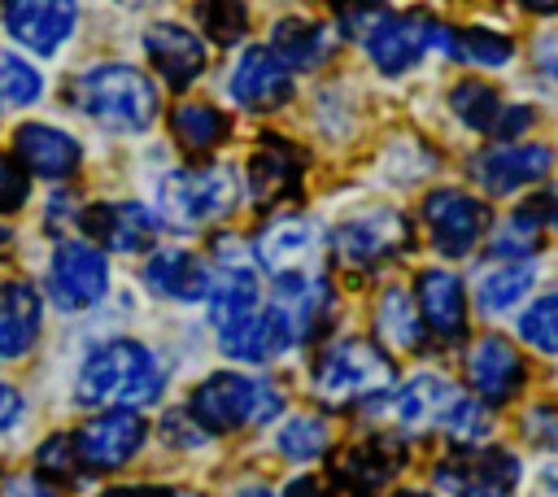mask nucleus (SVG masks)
Here are the masks:
<instances>
[{
	"mask_svg": "<svg viewBox=\"0 0 558 497\" xmlns=\"http://www.w3.org/2000/svg\"><path fill=\"white\" fill-rule=\"evenodd\" d=\"M166 388V375H161V362L148 344L140 340H105L96 344L83 366H78V379H74V397L83 405H100V410H140V405H153Z\"/></svg>",
	"mask_w": 558,
	"mask_h": 497,
	"instance_id": "nucleus-1",
	"label": "nucleus"
},
{
	"mask_svg": "<svg viewBox=\"0 0 558 497\" xmlns=\"http://www.w3.org/2000/svg\"><path fill=\"white\" fill-rule=\"evenodd\" d=\"M70 105L113 135H140L157 118V83L126 61H100L70 78Z\"/></svg>",
	"mask_w": 558,
	"mask_h": 497,
	"instance_id": "nucleus-2",
	"label": "nucleus"
},
{
	"mask_svg": "<svg viewBox=\"0 0 558 497\" xmlns=\"http://www.w3.org/2000/svg\"><path fill=\"white\" fill-rule=\"evenodd\" d=\"M283 410V392L262 379V375H244V371H214L205 375L192 397H187V414L209 432V436H227V432H244V427H262Z\"/></svg>",
	"mask_w": 558,
	"mask_h": 497,
	"instance_id": "nucleus-3",
	"label": "nucleus"
},
{
	"mask_svg": "<svg viewBox=\"0 0 558 497\" xmlns=\"http://www.w3.org/2000/svg\"><path fill=\"white\" fill-rule=\"evenodd\" d=\"M310 388L323 405H362L392 388V362L384 344L344 336L318 349L310 366Z\"/></svg>",
	"mask_w": 558,
	"mask_h": 497,
	"instance_id": "nucleus-4",
	"label": "nucleus"
},
{
	"mask_svg": "<svg viewBox=\"0 0 558 497\" xmlns=\"http://www.w3.org/2000/svg\"><path fill=\"white\" fill-rule=\"evenodd\" d=\"M240 174L231 166H183L170 170L157 187V214L161 222L179 231H201L218 218H227L240 205Z\"/></svg>",
	"mask_w": 558,
	"mask_h": 497,
	"instance_id": "nucleus-5",
	"label": "nucleus"
},
{
	"mask_svg": "<svg viewBox=\"0 0 558 497\" xmlns=\"http://www.w3.org/2000/svg\"><path fill=\"white\" fill-rule=\"evenodd\" d=\"M519 475V458L501 445H458L432 471L436 488L449 497H514Z\"/></svg>",
	"mask_w": 558,
	"mask_h": 497,
	"instance_id": "nucleus-6",
	"label": "nucleus"
},
{
	"mask_svg": "<svg viewBox=\"0 0 558 497\" xmlns=\"http://www.w3.org/2000/svg\"><path fill=\"white\" fill-rule=\"evenodd\" d=\"M427 52L453 57V31L440 26V22H432L427 13H388L375 26V35L366 39V57L388 78L410 74Z\"/></svg>",
	"mask_w": 558,
	"mask_h": 497,
	"instance_id": "nucleus-7",
	"label": "nucleus"
},
{
	"mask_svg": "<svg viewBox=\"0 0 558 497\" xmlns=\"http://www.w3.org/2000/svg\"><path fill=\"white\" fill-rule=\"evenodd\" d=\"M418 218H423V231H427V244L440 253V257H466L480 248L484 231H488V205L466 192V187H436L423 196L418 205Z\"/></svg>",
	"mask_w": 558,
	"mask_h": 497,
	"instance_id": "nucleus-8",
	"label": "nucleus"
},
{
	"mask_svg": "<svg viewBox=\"0 0 558 497\" xmlns=\"http://www.w3.org/2000/svg\"><path fill=\"white\" fill-rule=\"evenodd\" d=\"M323 227L305 214H279L270 218L253 240V262L270 279H296V275H323Z\"/></svg>",
	"mask_w": 558,
	"mask_h": 497,
	"instance_id": "nucleus-9",
	"label": "nucleus"
},
{
	"mask_svg": "<svg viewBox=\"0 0 558 497\" xmlns=\"http://www.w3.org/2000/svg\"><path fill=\"white\" fill-rule=\"evenodd\" d=\"M336 253L344 266L353 270H375L379 262L405 253L410 244V222L392 209V205H366V209H353L340 218L336 235H331Z\"/></svg>",
	"mask_w": 558,
	"mask_h": 497,
	"instance_id": "nucleus-10",
	"label": "nucleus"
},
{
	"mask_svg": "<svg viewBox=\"0 0 558 497\" xmlns=\"http://www.w3.org/2000/svg\"><path fill=\"white\" fill-rule=\"evenodd\" d=\"M109 292V257L92 240H61L48 262V296L61 314H83Z\"/></svg>",
	"mask_w": 558,
	"mask_h": 497,
	"instance_id": "nucleus-11",
	"label": "nucleus"
},
{
	"mask_svg": "<svg viewBox=\"0 0 558 497\" xmlns=\"http://www.w3.org/2000/svg\"><path fill=\"white\" fill-rule=\"evenodd\" d=\"M144 436L148 423L140 410H105L74 432V449L87 471H118L144 449Z\"/></svg>",
	"mask_w": 558,
	"mask_h": 497,
	"instance_id": "nucleus-12",
	"label": "nucleus"
},
{
	"mask_svg": "<svg viewBox=\"0 0 558 497\" xmlns=\"http://www.w3.org/2000/svg\"><path fill=\"white\" fill-rule=\"evenodd\" d=\"M292 87H296V78H292V70L279 61V52H275L270 44L244 48V52L235 57L231 74H227L231 100H235L240 109H248V113H266V109L288 105V100H292Z\"/></svg>",
	"mask_w": 558,
	"mask_h": 497,
	"instance_id": "nucleus-13",
	"label": "nucleus"
},
{
	"mask_svg": "<svg viewBox=\"0 0 558 497\" xmlns=\"http://www.w3.org/2000/svg\"><path fill=\"white\" fill-rule=\"evenodd\" d=\"M0 22L13 44L52 57L78 26V0H4Z\"/></svg>",
	"mask_w": 558,
	"mask_h": 497,
	"instance_id": "nucleus-14",
	"label": "nucleus"
},
{
	"mask_svg": "<svg viewBox=\"0 0 558 497\" xmlns=\"http://www.w3.org/2000/svg\"><path fill=\"white\" fill-rule=\"evenodd\" d=\"M554 170V148L549 144H497V148H484L471 157V179L480 183L484 196H506V192H519L536 179H545Z\"/></svg>",
	"mask_w": 558,
	"mask_h": 497,
	"instance_id": "nucleus-15",
	"label": "nucleus"
},
{
	"mask_svg": "<svg viewBox=\"0 0 558 497\" xmlns=\"http://www.w3.org/2000/svg\"><path fill=\"white\" fill-rule=\"evenodd\" d=\"M466 384H471V392L484 405H506L527 384V362H523V353L506 336L488 331L466 353Z\"/></svg>",
	"mask_w": 558,
	"mask_h": 497,
	"instance_id": "nucleus-16",
	"label": "nucleus"
},
{
	"mask_svg": "<svg viewBox=\"0 0 558 497\" xmlns=\"http://www.w3.org/2000/svg\"><path fill=\"white\" fill-rule=\"evenodd\" d=\"M78 222H83V231L92 240H100L113 253H140L157 235V214L148 205H140V201H100V205H87L78 214Z\"/></svg>",
	"mask_w": 558,
	"mask_h": 497,
	"instance_id": "nucleus-17",
	"label": "nucleus"
},
{
	"mask_svg": "<svg viewBox=\"0 0 558 497\" xmlns=\"http://www.w3.org/2000/svg\"><path fill=\"white\" fill-rule=\"evenodd\" d=\"M13 157L22 161L26 174L39 179H70L83 166V144L48 122H26L13 131Z\"/></svg>",
	"mask_w": 558,
	"mask_h": 497,
	"instance_id": "nucleus-18",
	"label": "nucleus"
},
{
	"mask_svg": "<svg viewBox=\"0 0 558 497\" xmlns=\"http://www.w3.org/2000/svg\"><path fill=\"white\" fill-rule=\"evenodd\" d=\"M414 305H418L423 327L436 340H458L466 331V288H462V279L453 270H445V266L418 270V279H414Z\"/></svg>",
	"mask_w": 558,
	"mask_h": 497,
	"instance_id": "nucleus-19",
	"label": "nucleus"
},
{
	"mask_svg": "<svg viewBox=\"0 0 558 497\" xmlns=\"http://www.w3.org/2000/svg\"><path fill=\"white\" fill-rule=\"evenodd\" d=\"M144 52L170 87H187L205 74V39L179 22H153L144 31Z\"/></svg>",
	"mask_w": 558,
	"mask_h": 497,
	"instance_id": "nucleus-20",
	"label": "nucleus"
},
{
	"mask_svg": "<svg viewBox=\"0 0 558 497\" xmlns=\"http://www.w3.org/2000/svg\"><path fill=\"white\" fill-rule=\"evenodd\" d=\"M144 283L166 301H205L214 283V262L192 248H157L144 262Z\"/></svg>",
	"mask_w": 558,
	"mask_h": 497,
	"instance_id": "nucleus-21",
	"label": "nucleus"
},
{
	"mask_svg": "<svg viewBox=\"0 0 558 497\" xmlns=\"http://www.w3.org/2000/svg\"><path fill=\"white\" fill-rule=\"evenodd\" d=\"M405 462V449L388 436H375V440H362V445H349L340 458H336V484L349 493V497H371L375 488H384Z\"/></svg>",
	"mask_w": 558,
	"mask_h": 497,
	"instance_id": "nucleus-22",
	"label": "nucleus"
},
{
	"mask_svg": "<svg viewBox=\"0 0 558 497\" xmlns=\"http://www.w3.org/2000/svg\"><path fill=\"white\" fill-rule=\"evenodd\" d=\"M44 301L26 279L0 283V357H22L39 340Z\"/></svg>",
	"mask_w": 558,
	"mask_h": 497,
	"instance_id": "nucleus-23",
	"label": "nucleus"
},
{
	"mask_svg": "<svg viewBox=\"0 0 558 497\" xmlns=\"http://www.w3.org/2000/svg\"><path fill=\"white\" fill-rule=\"evenodd\" d=\"M244 179H248V196H253L262 209L275 205V201H288V196L296 192V179H301V153H296L288 140H266V144L253 153Z\"/></svg>",
	"mask_w": 558,
	"mask_h": 497,
	"instance_id": "nucleus-24",
	"label": "nucleus"
},
{
	"mask_svg": "<svg viewBox=\"0 0 558 497\" xmlns=\"http://www.w3.org/2000/svg\"><path fill=\"white\" fill-rule=\"evenodd\" d=\"M458 401V388L440 375H414L397 388L392 397V419L405 427V432H440V419L449 414V405Z\"/></svg>",
	"mask_w": 558,
	"mask_h": 497,
	"instance_id": "nucleus-25",
	"label": "nucleus"
},
{
	"mask_svg": "<svg viewBox=\"0 0 558 497\" xmlns=\"http://www.w3.org/2000/svg\"><path fill=\"white\" fill-rule=\"evenodd\" d=\"M270 48L279 52V61L296 74V70H318L331 57V31L314 17H279L270 26Z\"/></svg>",
	"mask_w": 558,
	"mask_h": 497,
	"instance_id": "nucleus-26",
	"label": "nucleus"
},
{
	"mask_svg": "<svg viewBox=\"0 0 558 497\" xmlns=\"http://www.w3.org/2000/svg\"><path fill=\"white\" fill-rule=\"evenodd\" d=\"M170 135L187 148V153H209L231 135V122L218 105L209 100H179L170 109Z\"/></svg>",
	"mask_w": 558,
	"mask_h": 497,
	"instance_id": "nucleus-27",
	"label": "nucleus"
},
{
	"mask_svg": "<svg viewBox=\"0 0 558 497\" xmlns=\"http://www.w3.org/2000/svg\"><path fill=\"white\" fill-rule=\"evenodd\" d=\"M375 331H379V344H388V349H418L427 327H423L410 292L384 288L375 301Z\"/></svg>",
	"mask_w": 558,
	"mask_h": 497,
	"instance_id": "nucleus-28",
	"label": "nucleus"
},
{
	"mask_svg": "<svg viewBox=\"0 0 558 497\" xmlns=\"http://www.w3.org/2000/svg\"><path fill=\"white\" fill-rule=\"evenodd\" d=\"M532 283H536V266L532 262H501V266H493V270L480 275L475 305L484 314H506V310H514L532 292Z\"/></svg>",
	"mask_w": 558,
	"mask_h": 497,
	"instance_id": "nucleus-29",
	"label": "nucleus"
},
{
	"mask_svg": "<svg viewBox=\"0 0 558 497\" xmlns=\"http://www.w3.org/2000/svg\"><path fill=\"white\" fill-rule=\"evenodd\" d=\"M501 105H506V100H501L484 78H458V83L449 87V109H453V118H458L462 126L480 131V135H488V131L497 126Z\"/></svg>",
	"mask_w": 558,
	"mask_h": 497,
	"instance_id": "nucleus-30",
	"label": "nucleus"
},
{
	"mask_svg": "<svg viewBox=\"0 0 558 497\" xmlns=\"http://www.w3.org/2000/svg\"><path fill=\"white\" fill-rule=\"evenodd\" d=\"M331 445V432L323 423V414H292L279 432H275V449L288 458V462H314L323 458Z\"/></svg>",
	"mask_w": 558,
	"mask_h": 497,
	"instance_id": "nucleus-31",
	"label": "nucleus"
},
{
	"mask_svg": "<svg viewBox=\"0 0 558 497\" xmlns=\"http://www.w3.org/2000/svg\"><path fill=\"white\" fill-rule=\"evenodd\" d=\"M453 57L466 65H484V70H501L514 57V39L488 26H462L453 31Z\"/></svg>",
	"mask_w": 558,
	"mask_h": 497,
	"instance_id": "nucleus-32",
	"label": "nucleus"
},
{
	"mask_svg": "<svg viewBox=\"0 0 558 497\" xmlns=\"http://www.w3.org/2000/svg\"><path fill=\"white\" fill-rule=\"evenodd\" d=\"M519 340L536 353L558 357V292H541L536 301H527V310L519 314Z\"/></svg>",
	"mask_w": 558,
	"mask_h": 497,
	"instance_id": "nucleus-33",
	"label": "nucleus"
},
{
	"mask_svg": "<svg viewBox=\"0 0 558 497\" xmlns=\"http://www.w3.org/2000/svg\"><path fill=\"white\" fill-rule=\"evenodd\" d=\"M196 22L214 44H235L248 31L244 0H196Z\"/></svg>",
	"mask_w": 558,
	"mask_h": 497,
	"instance_id": "nucleus-34",
	"label": "nucleus"
},
{
	"mask_svg": "<svg viewBox=\"0 0 558 497\" xmlns=\"http://www.w3.org/2000/svg\"><path fill=\"white\" fill-rule=\"evenodd\" d=\"M44 92V78L31 61H22L17 52H0V105H13V109H26L35 105Z\"/></svg>",
	"mask_w": 558,
	"mask_h": 497,
	"instance_id": "nucleus-35",
	"label": "nucleus"
},
{
	"mask_svg": "<svg viewBox=\"0 0 558 497\" xmlns=\"http://www.w3.org/2000/svg\"><path fill=\"white\" fill-rule=\"evenodd\" d=\"M440 432L453 440V445H480L488 436V405L480 397H466L458 392V401L449 405V414L440 419Z\"/></svg>",
	"mask_w": 558,
	"mask_h": 497,
	"instance_id": "nucleus-36",
	"label": "nucleus"
},
{
	"mask_svg": "<svg viewBox=\"0 0 558 497\" xmlns=\"http://www.w3.org/2000/svg\"><path fill=\"white\" fill-rule=\"evenodd\" d=\"M331 13H336V26H340V35L344 39H357V44H366L371 35H375V26L392 13L384 0H336L331 4Z\"/></svg>",
	"mask_w": 558,
	"mask_h": 497,
	"instance_id": "nucleus-37",
	"label": "nucleus"
},
{
	"mask_svg": "<svg viewBox=\"0 0 558 497\" xmlns=\"http://www.w3.org/2000/svg\"><path fill=\"white\" fill-rule=\"evenodd\" d=\"M35 462H39V475H70V471L83 466L78 462V449H74V436H48L39 445Z\"/></svg>",
	"mask_w": 558,
	"mask_h": 497,
	"instance_id": "nucleus-38",
	"label": "nucleus"
},
{
	"mask_svg": "<svg viewBox=\"0 0 558 497\" xmlns=\"http://www.w3.org/2000/svg\"><path fill=\"white\" fill-rule=\"evenodd\" d=\"M26 192H31V183H26L22 161L0 153V214H17L26 205Z\"/></svg>",
	"mask_w": 558,
	"mask_h": 497,
	"instance_id": "nucleus-39",
	"label": "nucleus"
},
{
	"mask_svg": "<svg viewBox=\"0 0 558 497\" xmlns=\"http://www.w3.org/2000/svg\"><path fill=\"white\" fill-rule=\"evenodd\" d=\"M532 126V109L527 105H501V113H497V126H493V135H501L506 144H514L523 131Z\"/></svg>",
	"mask_w": 558,
	"mask_h": 497,
	"instance_id": "nucleus-40",
	"label": "nucleus"
},
{
	"mask_svg": "<svg viewBox=\"0 0 558 497\" xmlns=\"http://www.w3.org/2000/svg\"><path fill=\"white\" fill-rule=\"evenodd\" d=\"M0 497H57V488L48 484V475H9L0 484Z\"/></svg>",
	"mask_w": 558,
	"mask_h": 497,
	"instance_id": "nucleus-41",
	"label": "nucleus"
},
{
	"mask_svg": "<svg viewBox=\"0 0 558 497\" xmlns=\"http://www.w3.org/2000/svg\"><path fill=\"white\" fill-rule=\"evenodd\" d=\"M17 419H22V397L0 379V432H9Z\"/></svg>",
	"mask_w": 558,
	"mask_h": 497,
	"instance_id": "nucleus-42",
	"label": "nucleus"
},
{
	"mask_svg": "<svg viewBox=\"0 0 558 497\" xmlns=\"http://www.w3.org/2000/svg\"><path fill=\"white\" fill-rule=\"evenodd\" d=\"M283 497H331V488L323 480H314V475H301V480H292L283 488Z\"/></svg>",
	"mask_w": 558,
	"mask_h": 497,
	"instance_id": "nucleus-43",
	"label": "nucleus"
},
{
	"mask_svg": "<svg viewBox=\"0 0 558 497\" xmlns=\"http://www.w3.org/2000/svg\"><path fill=\"white\" fill-rule=\"evenodd\" d=\"M536 65L558 83V35H549V39H541V52H536Z\"/></svg>",
	"mask_w": 558,
	"mask_h": 497,
	"instance_id": "nucleus-44",
	"label": "nucleus"
},
{
	"mask_svg": "<svg viewBox=\"0 0 558 497\" xmlns=\"http://www.w3.org/2000/svg\"><path fill=\"white\" fill-rule=\"evenodd\" d=\"M105 497H174V493L157 488V484H126V488H109Z\"/></svg>",
	"mask_w": 558,
	"mask_h": 497,
	"instance_id": "nucleus-45",
	"label": "nucleus"
},
{
	"mask_svg": "<svg viewBox=\"0 0 558 497\" xmlns=\"http://www.w3.org/2000/svg\"><path fill=\"white\" fill-rule=\"evenodd\" d=\"M519 9H527V13H541V17H549V13H558V0H514Z\"/></svg>",
	"mask_w": 558,
	"mask_h": 497,
	"instance_id": "nucleus-46",
	"label": "nucleus"
},
{
	"mask_svg": "<svg viewBox=\"0 0 558 497\" xmlns=\"http://www.w3.org/2000/svg\"><path fill=\"white\" fill-rule=\"evenodd\" d=\"M235 497H275V493H270L266 484H244V488H240Z\"/></svg>",
	"mask_w": 558,
	"mask_h": 497,
	"instance_id": "nucleus-47",
	"label": "nucleus"
},
{
	"mask_svg": "<svg viewBox=\"0 0 558 497\" xmlns=\"http://www.w3.org/2000/svg\"><path fill=\"white\" fill-rule=\"evenodd\" d=\"M545 493H549V497H558V466H549V471H545Z\"/></svg>",
	"mask_w": 558,
	"mask_h": 497,
	"instance_id": "nucleus-48",
	"label": "nucleus"
},
{
	"mask_svg": "<svg viewBox=\"0 0 558 497\" xmlns=\"http://www.w3.org/2000/svg\"><path fill=\"white\" fill-rule=\"evenodd\" d=\"M549 227H554V231H558V192H554V196H549Z\"/></svg>",
	"mask_w": 558,
	"mask_h": 497,
	"instance_id": "nucleus-49",
	"label": "nucleus"
},
{
	"mask_svg": "<svg viewBox=\"0 0 558 497\" xmlns=\"http://www.w3.org/2000/svg\"><path fill=\"white\" fill-rule=\"evenodd\" d=\"M392 497H432V493H414V488H405V493H392Z\"/></svg>",
	"mask_w": 558,
	"mask_h": 497,
	"instance_id": "nucleus-50",
	"label": "nucleus"
},
{
	"mask_svg": "<svg viewBox=\"0 0 558 497\" xmlns=\"http://www.w3.org/2000/svg\"><path fill=\"white\" fill-rule=\"evenodd\" d=\"M174 497H205V493H174Z\"/></svg>",
	"mask_w": 558,
	"mask_h": 497,
	"instance_id": "nucleus-51",
	"label": "nucleus"
},
{
	"mask_svg": "<svg viewBox=\"0 0 558 497\" xmlns=\"http://www.w3.org/2000/svg\"><path fill=\"white\" fill-rule=\"evenodd\" d=\"M126 4H140V0H126Z\"/></svg>",
	"mask_w": 558,
	"mask_h": 497,
	"instance_id": "nucleus-52",
	"label": "nucleus"
}]
</instances>
